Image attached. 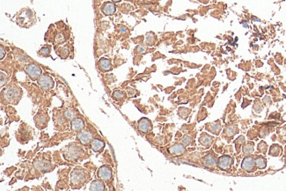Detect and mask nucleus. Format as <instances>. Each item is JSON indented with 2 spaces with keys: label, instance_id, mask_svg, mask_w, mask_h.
Listing matches in <instances>:
<instances>
[{
  "label": "nucleus",
  "instance_id": "4be33fe9",
  "mask_svg": "<svg viewBox=\"0 0 286 191\" xmlns=\"http://www.w3.org/2000/svg\"><path fill=\"white\" fill-rule=\"evenodd\" d=\"M124 97V94L122 91H114V93H113V98L115 100H121L122 99H123Z\"/></svg>",
  "mask_w": 286,
  "mask_h": 191
},
{
  "label": "nucleus",
  "instance_id": "412c9836",
  "mask_svg": "<svg viewBox=\"0 0 286 191\" xmlns=\"http://www.w3.org/2000/svg\"><path fill=\"white\" fill-rule=\"evenodd\" d=\"M76 115H77L76 112L73 109H71V108L66 109L65 112H64V116L68 120H73L74 118H76Z\"/></svg>",
  "mask_w": 286,
  "mask_h": 191
},
{
  "label": "nucleus",
  "instance_id": "7ed1b4c3",
  "mask_svg": "<svg viewBox=\"0 0 286 191\" xmlns=\"http://www.w3.org/2000/svg\"><path fill=\"white\" fill-rule=\"evenodd\" d=\"M25 72L29 76V78L33 80L38 79L42 74V71L41 67L35 63L27 64L25 68Z\"/></svg>",
  "mask_w": 286,
  "mask_h": 191
},
{
  "label": "nucleus",
  "instance_id": "2f4dec72",
  "mask_svg": "<svg viewBox=\"0 0 286 191\" xmlns=\"http://www.w3.org/2000/svg\"><path fill=\"white\" fill-rule=\"evenodd\" d=\"M112 1H114V2H115V3H119V2L122 1V0H112Z\"/></svg>",
  "mask_w": 286,
  "mask_h": 191
},
{
  "label": "nucleus",
  "instance_id": "a211bd4d",
  "mask_svg": "<svg viewBox=\"0 0 286 191\" xmlns=\"http://www.w3.org/2000/svg\"><path fill=\"white\" fill-rule=\"evenodd\" d=\"M90 190H105L106 187L102 180H95L91 182V185L89 187Z\"/></svg>",
  "mask_w": 286,
  "mask_h": 191
},
{
  "label": "nucleus",
  "instance_id": "0eeeda50",
  "mask_svg": "<svg viewBox=\"0 0 286 191\" xmlns=\"http://www.w3.org/2000/svg\"><path fill=\"white\" fill-rule=\"evenodd\" d=\"M77 138L80 143H82L84 145H86V144H89L93 141V135L88 130H82L78 132V134L77 136Z\"/></svg>",
  "mask_w": 286,
  "mask_h": 191
},
{
  "label": "nucleus",
  "instance_id": "6e6552de",
  "mask_svg": "<svg viewBox=\"0 0 286 191\" xmlns=\"http://www.w3.org/2000/svg\"><path fill=\"white\" fill-rule=\"evenodd\" d=\"M255 160H254L253 157L251 156H248V157H246L241 164V167L244 171L247 172V173H251L255 170Z\"/></svg>",
  "mask_w": 286,
  "mask_h": 191
},
{
  "label": "nucleus",
  "instance_id": "cd10ccee",
  "mask_svg": "<svg viewBox=\"0 0 286 191\" xmlns=\"http://www.w3.org/2000/svg\"><path fill=\"white\" fill-rule=\"evenodd\" d=\"M258 148H259V151H264L265 149H266V144H265L264 142L261 143V144L258 145Z\"/></svg>",
  "mask_w": 286,
  "mask_h": 191
},
{
  "label": "nucleus",
  "instance_id": "a878e982",
  "mask_svg": "<svg viewBox=\"0 0 286 191\" xmlns=\"http://www.w3.org/2000/svg\"><path fill=\"white\" fill-rule=\"evenodd\" d=\"M40 53H41V55H42V56H44V57H47V56L49 55L50 50H49L48 48H42L41 49V51H40Z\"/></svg>",
  "mask_w": 286,
  "mask_h": 191
},
{
  "label": "nucleus",
  "instance_id": "c85d7f7f",
  "mask_svg": "<svg viewBox=\"0 0 286 191\" xmlns=\"http://www.w3.org/2000/svg\"><path fill=\"white\" fill-rule=\"evenodd\" d=\"M138 49L139 53H144V52H145V50H146V48H144V46H139L138 48Z\"/></svg>",
  "mask_w": 286,
  "mask_h": 191
},
{
  "label": "nucleus",
  "instance_id": "f03ea898",
  "mask_svg": "<svg viewBox=\"0 0 286 191\" xmlns=\"http://www.w3.org/2000/svg\"><path fill=\"white\" fill-rule=\"evenodd\" d=\"M86 181V173L82 169H73L71 173V184L73 188L84 184Z\"/></svg>",
  "mask_w": 286,
  "mask_h": 191
},
{
  "label": "nucleus",
  "instance_id": "4468645a",
  "mask_svg": "<svg viewBox=\"0 0 286 191\" xmlns=\"http://www.w3.org/2000/svg\"><path fill=\"white\" fill-rule=\"evenodd\" d=\"M168 151L172 155H181L185 151V146L182 144H175L168 149Z\"/></svg>",
  "mask_w": 286,
  "mask_h": 191
},
{
  "label": "nucleus",
  "instance_id": "f3484780",
  "mask_svg": "<svg viewBox=\"0 0 286 191\" xmlns=\"http://www.w3.org/2000/svg\"><path fill=\"white\" fill-rule=\"evenodd\" d=\"M79 150L78 148H76V147H73V146H71L68 148V150H67V158H68L69 160H77L79 158Z\"/></svg>",
  "mask_w": 286,
  "mask_h": 191
},
{
  "label": "nucleus",
  "instance_id": "6ab92c4d",
  "mask_svg": "<svg viewBox=\"0 0 286 191\" xmlns=\"http://www.w3.org/2000/svg\"><path fill=\"white\" fill-rule=\"evenodd\" d=\"M211 140H212V137H210V136H208L207 134H203V136H202L200 137V142L202 145H204L205 146H208L210 143H211Z\"/></svg>",
  "mask_w": 286,
  "mask_h": 191
},
{
  "label": "nucleus",
  "instance_id": "b1692460",
  "mask_svg": "<svg viewBox=\"0 0 286 191\" xmlns=\"http://www.w3.org/2000/svg\"><path fill=\"white\" fill-rule=\"evenodd\" d=\"M243 151H244L245 153H251V152H253V151H254V146L252 145H250V144H248L246 146H244Z\"/></svg>",
  "mask_w": 286,
  "mask_h": 191
},
{
  "label": "nucleus",
  "instance_id": "20e7f679",
  "mask_svg": "<svg viewBox=\"0 0 286 191\" xmlns=\"http://www.w3.org/2000/svg\"><path fill=\"white\" fill-rule=\"evenodd\" d=\"M38 85L41 86L42 89L48 91V90H50L51 88H53L54 80L51 77H49L47 74H44V75H42L38 78Z\"/></svg>",
  "mask_w": 286,
  "mask_h": 191
},
{
  "label": "nucleus",
  "instance_id": "39448f33",
  "mask_svg": "<svg viewBox=\"0 0 286 191\" xmlns=\"http://www.w3.org/2000/svg\"><path fill=\"white\" fill-rule=\"evenodd\" d=\"M97 175L100 180L108 181L112 178V169L109 166H102L99 168Z\"/></svg>",
  "mask_w": 286,
  "mask_h": 191
},
{
  "label": "nucleus",
  "instance_id": "dca6fc26",
  "mask_svg": "<svg viewBox=\"0 0 286 191\" xmlns=\"http://www.w3.org/2000/svg\"><path fill=\"white\" fill-rule=\"evenodd\" d=\"M35 166L40 171L46 172V171H49V169L51 168V164L47 160H38L37 162L35 163Z\"/></svg>",
  "mask_w": 286,
  "mask_h": 191
},
{
  "label": "nucleus",
  "instance_id": "f8f14e48",
  "mask_svg": "<svg viewBox=\"0 0 286 191\" xmlns=\"http://www.w3.org/2000/svg\"><path fill=\"white\" fill-rule=\"evenodd\" d=\"M216 157L213 154H207L203 159V164L208 168H212L216 166Z\"/></svg>",
  "mask_w": 286,
  "mask_h": 191
},
{
  "label": "nucleus",
  "instance_id": "c756f323",
  "mask_svg": "<svg viewBox=\"0 0 286 191\" xmlns=\"http://www.w3.org/2000/svg\"><path fill=\"white\" fill-rule=\"evenodd\" d=\"M5 49H4V47L1 46V59H3L5 57Z\"/></svg>",
  "mask_w": 286,
  "mask_h": 191
},
{
  "label": "nucleus",
  "instance_id": "423d86ee",
  "mask_svg": "<svg viewBox=\"0 0 286 191\" xmlns=\"http://www.w3.org/2000/svg\"><path fill=\"white\" fill-rule=\"evenodd\" d=\"M232 164V159L228 155H223L217 160V167L221 170H226L231 167Z\"/></svg>",
  "mask_w": 286,
  "mask_h": 191
},
{
  "label": "nucleus",
  "instance_id": "2eb2a0df",
  "mask_svg": "<svg viewBox=\"0 0 286 191\" xmlns=\"http://www.w3.org/2000/svg\"><path fill=\"white\" fill-rule=\"evenodd\" d=\"M105 146V143L99 139V138H95V139H93V141L91 142V148L93 151L95 152H99L101 151Z\"/></svg>",
  "mask_w": 286,
  "mask_h": 191
},
{
  "label": "nucleus",
  "instance_id": "9b49d317",
  "mask_svg": "<svg viewBox=\"0 0 286 191\" xmlns=\"http://www.w3.org/2000/svg\"><path fill=\"white\" fill-rule=\"evenodd\" d=\"M99 70L101 71V72H109L112 70V64H111V61L108 58H100L99 60Z\"/></svg>",
  "mask_w": 286,
  "mask_h": 191
},
{
  "label": "nucleus",
  "instance_id": "393cba45",
  "mask_svg": "<svg viewBox=\"0 0 286 191\" xmlns=\"http://www.w3.org/2000/svg\"><path fill=\"white\" fill-rule=\"evenodd\" d=\"M191 141H192V139H191V137H190L189 136H185L182 138V143H183L184 145H190Z\"/></svg>",
  "mask_w": 286,
  "mask_h": 191
},
{
  "label": "nucleus",
  "instance_id": "f257e3e1",
  "mask_svg": "<svg viewBox=\"0 0 286 191\" xmlns=\"http://www.w3.org/2000/svg\"><path fill=\"white\" fill-rule=\"evenodd\" d=\"M35 22V15L31 9H23L17 17V23L23 27H29Z\"/></svg>",
  "mask_w": 286,
  "mask_h": 191
},
{
  "label": "nucleus",
  "instance_id": "9d476101",
  "mask_svg": "<svg viewBox=\"0 0 286 191\" xmlns=\"http://www.w3.org/2000/svg\"><path fill=\"white\" fill-rule=\"evenodd\" d=\"M116 7L114 5V3L112 2H106L103 4V5L101 6V12L104 15L106 16H110L112 14H114L115 12Z\"/></svg>",
  "mask_w": 286,
  "mask_h": 191
},
{
  "label": "nucleus",
  "instance_id": "1a4fd4ad",
  "mask_svg": "<svg viewBox=\"0 0 286 191\" xmlns=\"http://www.w3.org/2000/svg\"><path fill=\"white\" fill-rule=\"evenodd\" d=\"M138 130L143 133H148L149 131H150L151 128H153L150 121L147 118L140 119L139 121H138Z\"/></svg>",
  "mask_w": 286,
  "mask_h": 191
},
{
  "label": "nucleus",
  "instance_id": "ddd939ff",
  "mask_svg": "<svg viewBox=\"0 0 286 191\" xmlns=\"http://www.w3.org/2000/svg\"><path fill=\"white\" fill-rule=\"evenodd\" d=\"M71 126L73 130L80 131L85 128V121H84L81 118H74L73 120H72Z\"/></svg>",
  "mask_w": 286,
  "mask_h": 191
},
{
  "label": "nucleus",
  "instance_id": "bb28decb",
  "mask_svg": "<svg viewBox=\"0 0 286 191\" xmlns=\"http://www.w3.org/2000/svg\"><path fill=\"white\" fill-rule=\"evenodd\" d=\"M146 42L149 44H153V42H154V36H150L148 34V36L146 37Z\"/></svg>",
  "mask_w": 286,
  "mask_h": 191
},
{
  "label": "nucleus",
  "instance_id": "7c9ffc66",
  "mask_svg": "<svg viewBox=\"0 0 286 191\" xmlns=\"http://www.w3.org/2000/svg\"><path fill=\"white\" fill-rule=\"evenodd\" d=\"M252 20H253L254 21H258V22H261V20H260L259 19H257V18H255V17H253V18H252Z\"/></svg>",
  "mask_w": 286,
  "mask_h": 191
},
{
  "label": "nucleus",
  "instance_id": "aec40b11",
  "mask_svg": "<svg viewBox=\"0 0 286 191\" xmlns=\"http://www.w3.org/2000/svg\"><path fill=\"white\" fill-rule=\"evenodd\" d=\"M255 166L260 169H264L267 166V161L263 157H258L255 160Z\"/></svg>",
  "mask_w": 286,
  "mask_h": 191
},
{
  "label": "nucleus",
  "instance_id": "5701e85b",
  "mask_svg": "<svg viewBox=\"0 0 286 191\" xmlns=\"http://www.w3.org/2000/svg\"><path fill=\"white\" fill-rule=\"evenodd\" d=\"M279 151H280V147H279L278 145H272V146H271V149H270V153L271 155L276 156V155H278Z\"/></svg>",
  "mask_w": 286,
  "mask_h": 191
}]
</instances>
